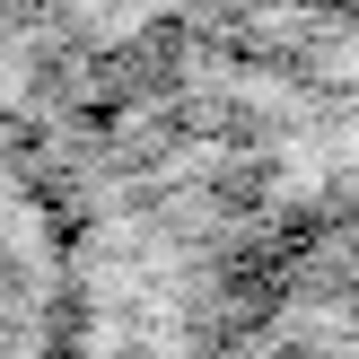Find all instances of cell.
I'll return each instance as SVG.
<instances>
[{"label":"cell","instance_id":"cell-1","mask_svg":"<svg viewBox=\"0 0 359 359\" xmlns=\"http://www.w3.org/2000/svg\"><path fill=\"white\" fill-rule=\"evenodd\" d=\"M0 359H79V237L35 132L0 97Z\"/></svg>","mask_w":359,"mask_h":359},{"label":"cell","instance_id":"cell-2","mask_svg":"<svg viewBox=\"0 0 359 359\" xmlns=\"http://www.w3.org/2000/svg\"><path fill=\"white\" fill-rule=\"evenodd\" d=\"M210 359H359V333H307V325H290V333L228 342V351H210Z\"/></svg>","mask_w":359,"mask_h":359}]
</instances>
